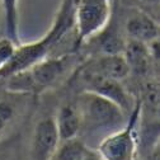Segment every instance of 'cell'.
<instances>
[{"label":"cell","mask_w":160,"mask_h":160,"mask_svg":"<svg viewBox=\"0 0 160 160\" xmlns=\"http://www.w3.org/2000/svg\"><path fill=\"white\" fill-rule=\"evenodd\" d=\"M75 103L82 117L80 133H88L89 136H101L102 138L122 127L128 117L117 104L93 92L82 90Z\"/></svg>","instance_id":"obj_1"},{"label":"cell","mask_w":160,"mask_h":160,"mask_svg":"<svg viewBox=\"0 0 160 160\" xmlns=\"http://www.w3.org/2000/svg\"><path fill=\"white\" fill-rule=\"evenodd\" d=\"M141 103L137 99L126 123L99 140L95 151L102 160H137L140 154Z\"/></svg>","instance_id":"obj_2"},{"label":"cell","mask_w":160,"mask_h":160,"mask_svg":"<svg viewBox=\"0 0 160 160\" xmlns=\"http://www.w3.org/2000/svg\"><path fill=\"white\" fill-rule=\"evenodd\" d=\"M113 0H76L74 32L78 50L106 28L113 13Z\"/></svg>","instance_id":"obj_3"},{"label":"cell","mask_w":160,"mask_h":160,"mask_svg":"<svg viewBox=\"0 0 160 160\" xmlns=\"http://www.w3.org/2000/svg\"><path fill=\"white\" fill-rule=\"evenodd\" d=\"M74 76L82 83L83 90L93 92L109 99L111 102L117 104L127 114H130V112L133 109L137 99H135V97L122 84L121 80L99 76L95 74H89V72L82 71L79 68L74 71Z\"/></svg>","instance_id":"obj_4"},{"label":"cell","mask_w":160,"mask_h":160,"mask_svg":"<svg viewBox=\"0 0 160 160\" xmlns=\"http://www.w3.org/2000/svg\"><path fill=\"white\" fill-rule=\"evenodd\" d=\"M76 53L78 52L47 56L28 69L36 85V93L41 94L62 82L64 78L68 76L69 71L78 66Z\"/></svg>","instance_id":"obj_5"},{"label":"cell","mask_w":160,"mask_h":160,"mask_svg":"<svg viewBox=\"0 0 160 160\" xmlns=\"http://www.w3.org/2000/svg\"><path fill=\"white\" fill-rule=\"evenodd\" d=\"M57 142L53 116L41 118L33 130L28 160H51Z\"/></svg>","instance_id":"obj_6"},{"label":"cell","mask_w":160,"mask_h":160,"mask_svg":"<svg viewBox=\"0 0 160 160\" xmlns=\"http://www.w3.org/2000/svg\"><path fill=\"white\" fill-rule=\"evenodd\" d=\"M82 71L95 74L99 76L111 78L123 82L130 75V69L122 53L94 55L79 66Z\"/></svg>","instance_id":"obj_7"},{"label":"cell","mask_w":160,"mask_h":160,"mask_svg":"<svg viewBox=\"0 0 160 160\" xmlns=\"http://www.w3.org/2000/svg\"><path fill=\"white\" fill-rule=\"evenodd\" d=\"M122 29L127 39H135L144 43H150L159 39L158 18L144 9H135L130 13Z\"/></svg>","instance_id":"obj_8"},{"label":"cell","mask_w":160,"mask_h":160,"mask_svg":"<svg viewBox=\"0 0 160 160\" xmlns=\"http://www.w3.org/2000/svg\"><path fill=\"white\" fill-rule=\"evenodd\" d=\"M122 55L128 65L130 74L132 72L136 76L145 78L149 76L150 71L152 70L155 74L158 72V64L154 62L148 43L126 38Z\"/></svg>","instance_id":"obj_9"},{"label":"cell","mask_w":160,"mask_h":160,"mask_svg":"<svg viewBox=\"0 0 160 160\" xmlns=\"http://www.w3.org/2000/svg\"><path fill=\"white\" fill-rule=\"evenodd\" d=\"M55 128L58 141L74 138L80 136L82 130V117L75 102H65L58 107L53 116Z\"/></svg>","instance_id":"obj_10"},{"label":"cell","mask_w":160,"mask_h":160,"mask_svg":"<svg viewBox=\"0 0 160 160\" xmlns=\"http://www.w3.org/2000/svg\"><path fill=\"white\" fill-rule=\"evenodd\" d=\"M0 9H2V26L0 34L7 36L19 45L21 36H19V0H0Z\"/></svg>","instance_id":"obj_11"},{"label":"cell","mask_w":160,"mask_h":160,"mask_svg":"<svg viewBox=\"0 0 160 160\" xmlns=\"http://www.w3.org/2000/svg\"><path fill=\"white\" fill-rule=\"evenodd\" d=\"M89 149L92 148H89L80 136L58 141L51 160H83Z\"/></svg>","instance_id":"obj_12"},{"label":"cell","mask_w":160,"mask_h":160,"mask_svg":"<svg viewBox=\"0 0 160 160\" xmlns=\"http://www.w3.org/2000/svg\"><path fill=\"white\" fill-rule=\"evenodd\" d=\"M17 117V106L10 99L0 98V135L13 123Z\"/></svg>","instance_id":"obj_13"},{"label":"cell","mask_w":160,"mask_h":160,"mask_svg":"<svg viewBox=\"0 0 160 160\" xmlns=\"http://www.w3.org/2000/svg\"><path fill=\"white\" fill-rule=\"evenodd\" d=\"M17 46L18 45L13 39H10L7 36L0 34V70L4 69L7 64L12 60Z\"/></svg>","instance_id":"obj_14"},{"label":"cell","mask_w":160,"mask_h":160,"mask_svg":"<svg viewBox=\"0 0 160 160\" xmlns=\"http://www.w3.org/2000/svg\"><path fill=\"white\" fill-rule=\"evenodd\" d=\"M137 2L145 8L144 10L149 12L151 15H154L152 10L156 12V10H158V7H159V0H137ZM154 17H155V15H154ZM155 18H158V17H155Z\"/></svg>","instance_id":"obj_15"},{"label":"cell","mask_w":160,"mask_h":160,"mask_svg":"<svg viewBox=\"0 0 160 160\" xmlns=\"http://www.w3.org/2000/svg\"><path fill=\"white\" fill-rule=\"evenodd\" d=\"M83 160H102V159H101V156L98 155V152L94 149H89V151L83 158Z\"/></svg>","instance_id":"obj_16"}]
</instances>
